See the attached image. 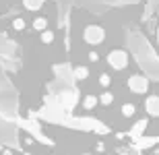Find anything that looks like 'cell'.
Instances as JSON below:
<instances>
[{
    "label": "cell",
    "mask_w": 159,
    "mask_h": 155,
    "mask_svg": "<svg viewBox=\"0 0 159 155\" xmlns=\"http://www.w3.org/2000/svg\"><path fill=\"white\" fill-rule=\"evenodd\" d=\"M103 39H106V29L101 25H87L83 31V42L87 46H99V43H103Z\"/></svg>",
    "instance_id": "obj_1"
},
{
    "label": "cell",
    "mask_w": 159,
    "mask_h": 155,
    "mask_svg": "<svg viewBox=\"0 0 159 155\" xmlns=\"http://www.w3.org/2000/svg\"><path fill=\"white\" fill-rule=\"evenodd\" d=\"M106 58L112 71H124L128 66V52H124V50H112Z\"/></svg>",
    "instance_id": "obj_2"
},
{
    "label": "cell",
    "mask_w": 159,
    "mask_h": 155,
    "mask_svg": "<svg viewBox=\"0 0 159 155\" xmlns=\"http://www.w3.org/2000/svg\"><path fill=\"white\" fill-rule=\"evenodd\" d=\"M126 85H128V89L132 93H136V95H145L149 91V79L145 75H130Z\"/></svg>",
    "instance_id": "obj_3"
},
{
    "label": "cell",
    "mask_w": 159,
    "mask_h": 155,
    "mask_svg": "<svg viewBox=\"0 0 159 155\" xmlns=\"http://www.w3.org/2000/svg\"><path fill=\"white\" fill-rule=\"evenodd\" d=\"M145 110H147V114L151 116V118H157V112H159V99L157 95H149L147 102H145Z\"/></svg>",
    "instance_id": "obj_4"
},
{
    "label": "cell",
    "mask_w": 159,
    "mask_h": 155,
    "mask_svg": "<svg viewBox=\"0 0 159 155\" xmlns=\"http://www.w3.org/2000/svg\"><path fill=\"white\" fill-rule=\"evenodd\" d=\"M48 17H35L33 21H31V27H33V31H37V33H41V31L48 29Z\"/></svg>",
    "instance_id": "obj_5"
},
{
    "label": "cell",
    "mask_w": 159,
    "mask_h": 155,
    "mask_svg": "<svg viewBox=\"0 0 159 155\" xmlns=\"http://www.w3.org/2000/svg\"><path fill=\"white\" fill-rule=\"evenodd\" d=\"M43 2H46V0H23V6L31 12H37V11H41Z\"/></svg>",
    "instance_id": "obj_6"
},
{
    "label": "cell",
    "mask_w": 159,
    "mask_h": 155,
    "mask_svg": "<svg viewBox=\"0 0 159 155\" xmlns=\"http://www.w3.org/2000/svg\"><path fill=\"white\" fill-rule=\"evenodd\" d=\"M54 39H56V33H54L52 29H46L39 33V42L43 43V46H50V43H54Z\"/></svg>",
    "instance_id": "obj_7"
},
{
    "label": "cell",
    "mask_w": 159,
    "mask_h": 155,
    "mask_svg": "<svg viewBox=\"0 0 159 155\" xmlns=\"http://www.w3.org/2000/svg\"><path fill=\"white\" fill-rule=\"evenodd\" d=\"M89 66H85V64H79V66H75V79L77 81H85V79L89 77Z\"/></svg>",
    "instance_id": "obj_8"
},
{
    "label": "cell",
    "mask_w": 159,
    "mask_h": 155,
    "mask_svg": "<svg viewBox=\"0 0 159 155\" xmlns=\"http://www.w3.org/2000/svg\"><path fill=\"white\" fill-rule=\"evenodd\" d=\"M97 103H101V106H112L114 103V93L112 91H103V93H101L99 97H97Z\"/></svg>",
    "instance_id": "obj_9"
},
{
    "label": "cell",
    "mask_w": 159,
    "mask_h": 155,
    "mask_svg": "<svg viewBox=\"0 0 159 155\" xmlns=\"http://www.w3.org/2000/svg\"><path fill=\"white\" fill-rule=\"evenodd\" d=\"M83 107H85V110H95V107H97V95H85Z\"/></svg>",
    "instance_id": "obj_10"
},
{
    "label": "cell",
    "mask_w": 159,
    "mask_h": 155,
    "mask_svg": "<svg viewBox=\"0 0 159 155\" xmlns=\"http://www.w3.org/2000/svg\"><path fill=\"white\" fill-rule=\"evenodd\" d=\"M134 114H136V106L134 103H124L122 106V116L124 118H132Z\"/></svg>",
    "instance_id": "obj_11"
},
{
    "label": "cell",
    "mask_w": 159,
    "mask_h": 155,
    "mask_svg": "<svg viewBox=\"0 0 159 155\" xmlns=\"http://www.w3.org/2000/svg\"><path fill=\"white\" fill-rule=\"evenodd\" d=\"M99 85L107 91V87L112 85V75H110V72H101L99 75Z\"/></svg>",
    "instance_id": "obj_12"
},
{
    "label": "cell",
    "mask_w": 159,
    "mask_h": 155,
    "mask_svg": "<svg viewBox=\"0 0 159 155\" xmlns=\"http://www.w3.org/2000/svg\"><path fill=\"white\" fill-rule=\"evenodd\" d=\"M25 25H27V23H25L23 17H15V19H12V29H15V31H23Z\"/></svg>",
    "instance_id": "obj_13"
},
{
    "label": "cell",
    "mask_w": 159,
    "mask_h": 155,
    "mask_svg": "<svg viewBox=\"0 0 159 155\" xmlns=\"http://www.w3.org/2000/svg\"><path fill=\"white\" fill-rule=\"evenodd\" d=\"M87 58L91 64H95V62H99V52H95V50H91V52L87 54Z\"/></svg>",
    "instance_id": "obj_14"
}]
</instances>
